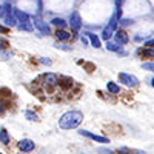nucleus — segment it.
Returning a JSON list of instances; mask_svg holds the SVG:
<instances>
[{
    "mask_svg": "<svg viewBox=\"0 0 154 154\" xmlns=\"http://www.w3.org/2000/svg\"><path fill=\"white\" fill-rule=\"evenodd\" d=\"M83 122V114L80 111H68L59 119V126L62 130H74Z\"/></svg>",
    "mask_w": 154,
    "mask_h": 154,
    "instance_id": "1",
    "label": "nucleus"
},
{
    "mask_svg": "<svg viewBox=\"0 0 154 154\" xmlns=\"http://www.w3.org/2000/svg\"><path fill=\"white\" fill-rule=\"evenodd\" d=\"M42 86L46 89L48 93H53L54 89L59 86V75L54 72H48L42 77Z\"/></svg>",
    "mask_w": 154,
    "mask_h": 154,
    "instance_id": "2",
    "label": "nucleus"
},
{
    "mask_svg": "<svg viewBox=\"0 0 154 154\" xmlns=\"http://www.w3.org/2000/svg\"><path fill=\"white\" fill-rule=\"evenodd\" d=\"M117 25H119V17L114 14V16L109 19L108 25H106V26L103 28V31H102V35H100V38H103V40H109V38L114 35L116 29H117Z\"/></svg>",
    "mask_w": 154,
    "mask_h": 154,
    "instance_id": "3",
    "label": "nucleus"
},
{
    "mask_svg": "<svg viewBox=\"0 0 154 154\" xmlns=\"http://www.w3.org/2000/svg\"><path fill=\"white\" fill-rule=\"evenodd\" d=\"M32 25H34V28L40 32L42 35H51L53 32H51V26H49V23H46L40 16H34L32 17Z\"/></svg>",
    "mask_w": 154,
    "mask_h": 154,
    "instance_id": "4",
    "label": "nucleus"
},
{
    "mask_svg": "<svg viewBox=\"0 0 154 154\" xmlns=\"http://www.w3.org/2000/svg\"><path fill=\"white\" fill-rule=\"evenodd\" d=\"M119 82L128 88H134L139 85V79L133 74H128V72H119Z\"/></svg>",
    "mask_w": 154,
    "mask_h": 154,
    "instance_id": "5",
    "label": "nucleus"
},
{
    "mask_svg": "<svg viewBox=\"0 0 154 154\" xmlns=\"http://www.w3.org/2000/svg\"><path fill=\"white\" fill-rule=\"evenodd\" d=\"M68 25L71 26V29H74V31H79L80 28H82V25H83V22H82V17H80V14L77 11H74V12H71V16H69V22H68Z\"/></svg>",
    "mask_w": 154,
    "mask_h": 154,
    "instance_id": "6",
    "label": "nucleus"
},
{
    "mask_svg": "<svg viewBox=\"0 0 154 154\" xmlns=\"http://www.w3.org/2000/svg\"><path fill=\"white\" fill-rule=\"evenodd\" d=\"M79 134H80V136H83V137L91 139V140H96V142H99V143H109V139H108V137H103V136L94 134V133L86 131V130H80V131H79Z\"/></svg>",
    "mask_w": 154,
    "mask_h": 154,
    "instance_id": "7",
    "label": "nucleus"
},
{
    "mask_svg": "<svg viewBox=\"0 0 154 154\" xmlns=\"http://www.w3.org/2000/svg\"><path fill=\"white\" fill-rule=\"evenodd\" d=\"M34 148H35V143L32 142L31 139H22L20 142H19V149L22 151V152H31V151H34Z\"/></svg>",
    "mask_w": 154,
    "mask_h": 154,
    "instance_id": "8",
    "label": "nucleus"
},
{
    "mask_svg": "<svg viewBox=\"0 0 154 154\" xmlns=\"http://www.w3.org/2000/svg\"><path fill=\"white\" fill-rule=\"evenodd\" d=\"M14 16L17 19V23H25V22H32V17L28 14V12H25L22 9H17L14 8Z\"/></svg>",
    "mask_w": 154,
    "mask_h": 154,
    "instance_id": "9",
    "label": "nucleus"
},
{
    "mask_svg": "<svg viewBox=\"0 0 154 154\" xmlns=\"http://www.w3.org/2000/svg\"><path fill=\"white\" fill-rule=\"evenodd\" d=\"M114 38H116V42H117L119 45H126L128 42H130V37H128V34L123 29H116Z\"/></svg>",
    "mask_w": 154,
    "mask_h": 154,
    "instance_id": "10",
    "label": "nucleus"
},
{
    "mask_svg": "<svg viewBox=\"0 0 154 154\" xmlns=\"http://www.w3.org/2000/svg\"><path fill=\"white\" fill-rule=\"evenodd\" d=\"M54 35H56V38H57L59 42H68L69 38L72 37V34L68 32V31H65V29H57Z\"/></svg>",
    "mask_w": 154,
    "mask_h": 154,
    "instance_id": "11",
    "label": "nucleus"
},
{
    "mask_svg": "<svg viewBox=\"0 0 154 154\" xmlns=\"http://www.w3.org/2000/svg\"><path fill=\"white\" fill-rule=\"evenodd\" d=\"M85 35L89 38V43H91L94 48H100L102 46V40H100V37L94 32H85Z\"/></svg>",
    "mask_w": 154,
    "mask_h": 154,
    "instance_id": "12",
    "label": "nucleus"
},
{
    "mask_svg": "<svg viewBox=\"0 0 154 154\" xmlns=\"http://www.w3.org/2000/svg\"><path fill=\"white\" fill-rule=\"evenodd\" d=\"M3 20H5V25H6V26H9V28L17 26V19H16V16H14V11H12V12H8V14H5Z\"/></svg>",
    "mask_w": 154,
    "mask_h": 154,
    "instance_id": "13",
    "label": "nucleus"
},
{
    "mask_svg": "<svg viewBox=\"0 0 154 154\" xmlns=\"http://www.w3.org/2000/svg\"><path fill=\"white\" fill-rule=\"evenodd\" d=\"M51 25H54L57 29H65L68 26V22L62 17H54V19H51Z\"/></svg>",
    "mask_w": 154,
    "mask_h": 154,
    "instance_id": "14",
    "label": "nucleus"
},
{
    "mask_svg": "<svg viewBox=\"0 0 154 154\" xmlns=\"http://www.w3.org/2000/svg\"><path fill=\"white\" fill-rule=\"evenodd\" d=\"M0 142L3 145H9L11 142V137H9V133L6 131V128H0Z\"/></svg>",
    "mask_w": 154,
    "mask_h": 154,
    "instance_id": "15",
    "label": "nucleus"
},
{
    "mask_svg": "<svg viewBox=\"0 0 154 154\" xmlns=\"http://www.w3.org/2000/svg\"><path fill=\"white\" fill-rule=\"evenodd\" d=\"M19 31H26V32H31L34 29V25L32 22H25V23H17V26H16Z\"/></svg>",
    "mask_w": 154,
    "mask_h": 154,
    "instance_id": "16",
    "label": "nucleus"
},
{
    "mask_svg": "<svg viewBox=\"0 0 154 154\" xmlns=\"http://www.w3.org/2000/svg\"><path fill=\"white\" fill-rule=\"evenodd\" d=\"M140 53H142L143 57H146V59H154V46H145L142 51H139V54Z\"/></svg>",
    "mask_w": 154,
    "mask_h": 154,
    "instance_id": "17",
    "label": "nucleus"
},
{
    "mask_svg": "<svg viewBox=\"0 0 154 154\" xmlns=\"http://www.w3.org/2000/svg\"><path fill=\"white\" fill-rule=\"evenodd\" d=\"M106 89H108L111 94H119L120 93V86L116 83V82H108L106 83Z\"/></svg>",
    "mask_w": 154,
    "mask_h": 154,
    "instance_id": "18",
    "label": "nucleus"
},
{
    "mask_svg": "<svg viewBox=\"0 0 154 154\" xmlns=\"http://www.w3.org/2000/svg\"><path fill=\"white\" fill-rule=\"evenodd\" d=\"M106 49L108 51H112V53H119L120 51V46H119V43L117 42H109V40H106Z\"/></svg>",
    "mask_w": 154,
    "mask_h": 154,
    "instance_id": "19",
    "label": "nucleus"
},
{
    "mask_svg": "<svg viewBox=\"0 0 154 154\" xmlns=\"http://www.w3.org/2000/svg\"><path fill=\"white\" fill-rule=\"evenodd\" d=\"M25 117H26V120H29V122H37L38 120V116L34 112V111H25Z\"/></svg>",
    "mask_w": 154,
    "mask_h": 154,
    "instance_id": "20",
    "label": "nucleus"
},
{
    "mask_svg": "<svg viewBox=\"0 0 154 154\" xmlns=\"http://www.w3.org/2000/svg\"><path fill=\"white\" fill-rule=\"evenodd\" d=\"M59 85L65 86V88H69L72 85V80L69 79V77H59Z\"/></svg>",
    "mask_w": 154,
    "mask_h": 154,
    "instance_id": "21",
    "label": "nucleus"
},
{
    "mask_svg": "<svg viewBox=\"0 0 154 154\" xmlns=\"http://www.w3.org/2000/svg\"><path fill=\"white\" fill-rule=\"evenodd\" d=\"M6 49H9V42L6 38H0V53H6Z\"/></svg>",
    "mask_w": 154,
    "mask_h": 154,
    "instance_id": "22",
    "label": "nucleus"
},
{
    "mask_svg": "<svg viewBox=\"0 0 154 154\" xmlns=\"http://www.w3.org/2000/svg\"><path fill=\"white\" fill-rule=\"evenodd\" d=\"M142 68L146 69V71H152L154 72V62H145V63H142Z\"/></svg>",
    "mask_w": 154,
    "mask_h": 154,
    "instance_id": "23",
    "label": "nucleus"
},
{
    "mask_svg": "<svg viewBox=\"0 0 154 154\" xmlns=\"http://www.w3.org/2000/svg\"><path fill=\"white\" fill-rule=\"evenodd\" d=\"M57 49H63V51H71V46H66V45H60V43H56L54 45Z\"/></svg>",
    "mask_w": 154,
    "mask_h": 154,
    "instance_id": "24",
    "label": "nucleus"
},
{
    "mask_svg": "<svg viewBox=\"0 0 154 154\" xmlns=\"http://www.w3.org/2000/svg\"><path fill=\"white\" fill-rule=\"evenodd\" d=\"M119 23L123 25V26H128V25H131V23H133V20H130V19H120Z\"/></svg>",
    "mask_w": 154,
    "mask_h": 154,
    "instance_id": "25",
    "label": "nucleus"
},
{
    "mask_svg": "<svg viewBox=\"0 0 154 154\" xmlns=\"http://www.w3.org/2000/svg\"><path fill=\"white\" fill-rule=\"evenodd\" d=\"M5 109H6V105H5V102H3L2 96H0V114H3V112H5Z\"/></svg>",
    "mask_w": 154,
    "mask_h": 154,
    "instance_id": "26",
    "label": "nucleus"
},
{
    "mask_svg": "<svg viewBox=\"0 0 154 154\" xmlns=\"http://www.w3.org/2000/svg\"><path fill=\"white\" fill-rule=\"evenodd\" d=\"M40 63H43V65H48V66H49V65H51V63H53V62H51V60H49L48 57H40Z\"/></svg>",
    "mask_w": 154,
    "mask_h": 154,
    "instance_id": "27",
    "label": "nucleus"
},
{
    "mask_svg": "<svg viewBox=\"0 0 154 154\" xmlns=\"http://www.w3.org/2000/svg\"><path fill=\"white\" fill-rule=\"evenodd\" d=\"M43 9V5H42V0H37V14L40 16V12Z\"/></svg>",
    "mask_w": 154,
    "mask_h": 154,
    "instance_id": "28",
    "label": "nucleus"
},
{
    "mask_svg": "<svg viewBox=\"0 0 154 154\" xmlns=\"http://www.w3.org/2000/svg\"><path fill=\"white\" fill-rule=\"evenodd\" d=\"M9 31V26H6V25H5V26H3V25H0V34H6Z\"/></svg>",
    "mask_w": 154,
    "mask_h": 154,
    "instance_id": "29",
    "label": "nucleus"
},
{
    "mask_svg": "<svg viewBox=\"0 0 154 154\" xmlns=\"http://www.w3.org/2000/svg\"><path fill=\"white\" fill-rule=\"evenodd\" d=\"M117 152H119V154H131V151L128 149V148H119Z\"/></svg>",
    "mask_w": 154,
    "mask_h": 154,
    "instance_id": "30",
    "label": "nucleus"
},
{
    "mask_svg": "<svg viewBox=\"0 0 154 154\" xmlns=\"http://www.w3.org/2000/svg\"><path fill=\"white\" fill-rule=\"evenodd\" d=\"M80 42L83 43V46H86V45L89 43V38H88V37H82V38H80Z\"/></svg>",
    "mask_w": 154,
    "mask_h": 154,
    "instance_id": "31",
    "label": "nucleus"
},
{
    "mask_svg": "<svg viewBox=\"0 0 154 154\" xmlns=\"http://www.w3.org/2000/svg\"><path fill=\"white\" fill-rule=\"evenodd\" d=\"M145 46H154V38H149V40L145 42Z\"/></svg>",
    "mask_w": 154,
    "mask_h": 154,
    "instance_id": "32",
    "label": "nucleus"
},
{
    "mask_svg": "<svg viewBox=\"0 0 154 154\" xmlns=\"http://www.w3.org/2000/svg\"><path fill=\"white\" fill-rule=\"evenodd\" d=\"M2 17H5V11H3V6L0 5V19H2Z\"/></svg>",
    "mask_w": 154,
    "mask_h": 154,
    "instance_id": "33",
    "label": "nucleus"
},
{
    "mask_svg": "<svg viewBox=\"0 0 154 154\" xmlns=\"http://www.w3.org/2000/svg\"><path fill=\"white\" fill-rule=\"evenodd\" d=\"M151 85H152V88H154V79H151Z\"/></svg>",
    "mask_w": 154,
    "mask_h": 154,
    "instance_id": "34",
    "label": "nucleus"
}]
</instances>
